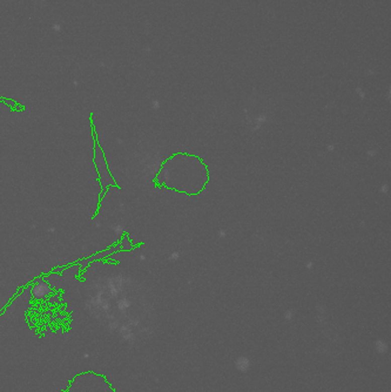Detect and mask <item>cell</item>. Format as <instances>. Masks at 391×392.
<instances>
[{"label":"cell","instance_id":"6da1fadb","mask_svg":"<svg viewBox=\"0 0 391 392\" xmlns=\"http://www.w3.org/2000/svg\"><path fill=\"white\" fill-rule=\"evenodd\" d=\"M120 247H121V245H118L116 247H114V248H112L111 250H107V252H101V253L97 254V255L91 256L90 259H84V260H81V261H79V262H77V263H79V266L81 267V269H85V268H86V267L88 266V264H90L91 262H94V261H98V260L104 259V257H105V256H107L108 254L111 253V252H115V250H118V249L120 248Z\"/></svg>","mask_w":391,"mask_h":392}]
</instances>
